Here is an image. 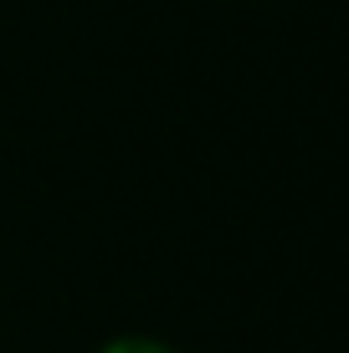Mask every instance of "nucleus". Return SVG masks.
I'll list each match as a JSON object with an SVG mask.
<instances>
[{
  "label": "nucleus",
  "mask_w": 349,
  "mask_h": 353,
  "mask_svg": "<svg viewBox=\"0 0 349 353\" xmlns=\"http://www.w3.org/2000/svg\"><path fill=\"white\" fill-rule=\"evenodd\" d=\"M93 353H175L170 343H160V338H144V333H124V338H108L103 348Z\"/></svg>",
  "instance_id": "f257e3e1"
}]
</instances>
